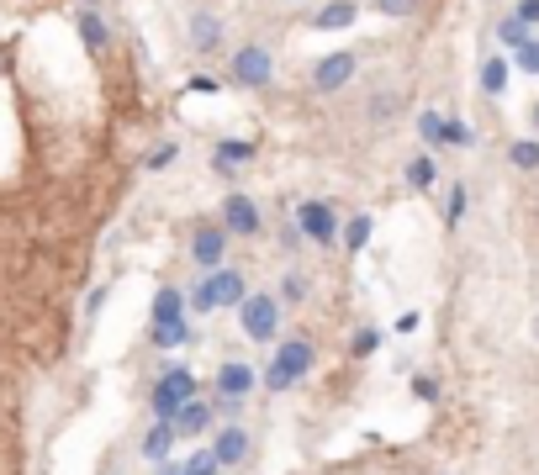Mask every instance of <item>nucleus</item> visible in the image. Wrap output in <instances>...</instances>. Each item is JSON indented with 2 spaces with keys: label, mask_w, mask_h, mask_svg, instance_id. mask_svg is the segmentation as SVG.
I'll list each match as a JSON object with an SVG mask.
<instances>
[{
  "label": "nucleus",
  "mask_w": 539,
  "mask_h": 475,
  "mask_svg": "<svg viewBox=\"0 0 539 475\" xmlns=\"http://www.w3.org/2000/svg\"><path fill=\"white\" fill-rule=\"evenodd\" d=\"M222 228L238 238H254L259 233V206H254L249 196H228L222 201Z\"/></svg>",
  "instance_id": "obj_7"
},
{
  "label": "nucleus",
  "mask_w": 539,
  "mask_h": 475,
  "mask_svg": "<svg viewBox=\"0 0 539 475\" xmlns=\"http://www.w3.org/2000/svg\"><path fill=\"white\" fill-rule=\"evenodd\" d=\"M191 42L211 53V48L222 42V27H217V16H196V22H191Z\"/></svg>",
  "instance_id": "obj_20"
},
{
  "label": "nucleus",
  "mask_w": 539,
  "mask_h": 475,
  "mask_svg": "<svg viewBox=\"0 0 539 475\" xmlns=\"http://www.w3.org/2000/svg\"><path fill=\"white\" fill-rule=\"evenodd\" d=\"M169 423H175V434L196 438V434L211 423V407H207V401H196V396H185V401H180V412H175Z\"/></svg>",
  "instance_id": "obj_9"
},
{
  "label": "nucleus",
  "mask_w": 539,
  "mask_h": 475,
  "mask_svg": "<svg viewBox=\"0 0 539 475\" xmlns=\"http://www.w3.org/2000/svg\"><path fill=\"white\" fill-rule=\"evenodd\" d=\"M465 185H455V191H450V222H460V217H465Z\"/></svg>",
  "instance_id": "obj_34"
},
{
  "label": "nucleus",
  "mask_w": 539,
  "mask_h": 475,
  "mask_svg": "<svg viewBox=\"0 0 539 475\" xmlns=\"http://www.w3.org/2000/svg\"><path fill=\"white\" fill-rule=\"evenodd\" d=\"M481 90H487V95H502V90H508V58H487V64H481Z\"/></svg>",
  "instance_id": "obj_19"
},
{
  "label": "nucleus",
  "mask_w": 539,
  "mask_h": 475,
  "mask_svg": "<svg viewBox=\"0 0 539 475\" xmlns=\"http://www.w3.org/2000/svg\"><path fill=\"white\" fill-rule=\"evenodd\" d=\"M375 344H381V333H375V327H365V333H360V338H355L349 349H355V354H371Z\"/></svg>",
  "instance_id": "obj_33"
},
{
  "label": "nucleus",
  "mask_w": 539,
  "mask_h": 475,
  "mask_svg": "<svg viewBox=\"0 0 539 475\" xmlns=\"http://www.w3.org/2000/svg\"><path fill=\"white\" fill-rule=\"evenodd\" d=\"M249 291H244V275L238 270H211L202 285H196V296H191V307L196 312H217V307H238Z\"/></svg>",
  "instance_id": "obj_1"
},
{
  "label": "nucleus",
  "mask_w": 539,
  "mask_h": 475,
  "mask_svg": "<svg viewBox=\"0 0 539 475\" xmlns=\"http://www.w3.org/2000/svg\"><path fill=\"white\" fill-rule=\"evenodd\" d=\"M165 475H185V471H165Z\"/></svg>",
  "instance_id": "obj_38"
},
{
  "label": "nucleus",
  "mask_w": 539,
  "mask_h": 475,
  "mask_svg": "<svg viewBox=\"0 0 539 475\" xmlns=\"http://www.w3.org/2000/svg\"><path fill=\"white\" fill-rule=\"evenodd\" d=\"M355 16H360L355 0H328V5L312 16V27H318V32H338V27H355Z\"/></svg>",
  "instance_id": "obj_12"
},
{
  "label": "nucleus",
  "mask_w": 539,
  "mask_h": 475,
  "mask_svg": "<svg viewBox=\"0 0 539 475\" xmlns=\"http://www.w3.org/2000/svg\"><path fill=\"white\" fill-rule=\"evenodd\" d=\"M445 143L465 148V143H471V127H465V121H450V117H445Z\"/></svg>",
  "instance_id": "obj_29"
},
{
  "label": "nucleus",
  "mask_w": 539,
  "mask_h": 475,
  "mask_svg": "<svg viewBox=\"0 0 539 475\" xmlns=\"http://www.w3.org/2000/svg\"><path fill=\"white\" fill-rule=\"evenodd\" d=\"M307 370H312V344H307V338H291V344L275 349V364H270L265 386H270V391H286L291 381H301Z\"/></svg>",
  "instance_id": "obj_2"
},
{
  "label": "nucleus",
  "mask_w": 539,
  "mask_h": 475,
  "mask_svg": "<svg viewBox=\"0 0 539 475\" xmlns=\"http://www.w3.org/2000/svg\"><path fill=\"white\" fill-rule=\"evenodd\" d=\"M222 471V460L211 454V449H202V454H191V465H185V475H217Z\"/></svg>",
  "instance_id": "obj_26"
},
{
  "label": "nucleus",
  "mask_w": 539,
  "mask_h": 475,
  "mask_svg": "<svg viewBox=\"0 0 539 475\" xmlns=\"http://www.w3.org/2000/svg\"><path fill=\"white\" fill-rule=\"evenodd\" d=\"M418 132H423V143H445V117H439V112H423V117H418Z\"/></svg>",
  "instance_id": "obj_23"
},
{
  "label": "nucleus",
  "mask_w": 539,
  "mask_h": 475,
  "mask_svg": "<svg viewBox=\"0 0 539 475\" xmlns=\"http://www.w3.org/2000/svg\"><path fill=\"white\" fill-rule=\"evenodd\" d=\"M281 296H286V301H301V296H307V280H301V275H286V280H281Z\"/></svg>",
  "instance_id": "obj_30"
},
{
  "label": "nucleus",
  "mask_w": 539,
  "mask_h": 475,
  "mask_svg": "<svg viewBox=\"0 0 539 475\" xmlns=\"http://www.w3.org/2000/svg\"><path fill=\"white\" fill-rule=\"evenodd\" d=\"M222 248H228V228H202V233H196V243H191L196 264H207V270H217V264H222Z\"/></svg>",
  "instance_id": "obj_10"
},
{
  "label": "nucleus",
  "mask_w": 539,
  "mask_h": 475,
  "mask_svg": "<svg viewBox=\"0 0 539 475\" xmlns=\"http://www.w3.org/2000/svg\"><path fill=\"white\" fill-rule=\"evenodd\" d=\"M296 228L312 238V243H333V238H338V222H333V211L323 201H301V206H296Z\"/></svg>",
  "instance_id": "obj_6"
},
{
  "label": "nucleus",
  "mask_w": 539,
  "mask_h": 475,
  "mask_svg": "<svg viewBox=\"0 0 539 475\" xmlns=\"http://www.w3.org/2000/svg\"><path fill=\"white\" fill-rule=\"evenodd\" d=\"M375 11H381V16H413L418 0H375Z\"/></svg>",
  "instance_id": "obj_28"
},
{
  "label": "nucleus",
  "mask_w": 539,
  "mask_h": 475,
  "mask_svg": "<svg viewBox=\"0 0 539 475\" xmlns=\"http://www.w3.org/2000/svg\"><path fill=\"white\" fill-rule=\"evenodd\" d=\"M413 391L423 396V401H434V396H439V386H434V381H428V375H423V381H413Z\"/></svg>",
  "instance_id": "obj_36"
},
{
  "label": "nucleus",
  "mask_w": 539,
  "mask_h": 475,
  "mask_svg": "<svg viewBox=\"0 0 539 475\" xmlns=\"http://www.w3.org/2000/svg\"><path fill=\"white\" fill-rule=\"evenodd\" d=\"M211 454H217L222 465L249 460V434H244V428H222V434H217V444H211Z\"/></svg>",
  "instance_id": "obj_13"
},
{
  "label": "nucleus",
  "mask_w": 539,
  "mask_h": 475,
  "mask_svg": "<svg viewBox=\"0 0 539 475\" xmlns=\"http://www.w3.org/2000/svg\"><path fill=\"white\" fill-rule=\"evenodd\" d=\"M249 158H254V148L238 143V138H222V143H217V169H238V164H249Z\"/></svg>",
  "instance_id": "obj_16"
},
{
  "label": "nucleus",
  "mask_w": 539,
  "mask_h": 475,
  "mask_svg": "<svg viewBox=\"0 0 539 475\" xmlns=\"http://www.w3.org/2000/svg\"><path fill=\"white\" fill-rule=\"evenodd\" d=\"M371 112H375V117H386V112H397V95H375V101H371Z\"/></svg>",
  "instance_id": "obj_35"
},
{
  "label": "nucleus",
  "mask_w": 539,
  "mask_h": 475,
  "mask_svg": "<svg viewBox=\"0 0 539 475\" xmlns=\"http://www.w3.org/2000/svg\"><path fill=\"white\" fill-rule=\"evenodd\" d=\"M185 396H196V375H191L185 364H169L165 381L154 386V417H165V423H169V417L180 412V401H185Z\"/></svg>",
  "instance_id": "obj_3"
},
{
  "label": "nucleus",
  "mask_w": 539,
  "mask_h": 475,
  "mask_svg": "<svg viewBox=\"0 0 539 475\" xmlns=\"http://www.w3.org/2000/svg\"><path fill=\"white\" fill-rule=\"evenodd\" d=\"M508 158H513L518 169H539V143H513V148H508Z\"/></svg>",
  "instance_id": "obj_25"
},
{
  "label": "nucleus",
  "mask_w": 539,
  "mask_h": 475,
  "mask_svg": "<svg viewBox=\"0 0 539 475\" xmlns=\"http://www.w3.org/2000/svg\"><path fill=\"white\" fill-rule=\"evenodd\" d=\"M85 5H90V0H85Z\"/></svg>",
  "instance_id": "obj_39"
},
{
  "label": "nucleus",
  "mask_w": 539,
  "mask_h": 475,
  "mask_svg": "<svg viewBox=\"0 0 539 475\" xmlns=\"http://www.w3.org/2000/svg\"><path fill=\"white\" fill-rule=\"evenodd\" d=\"M349 79H355V53H328V58L318 64L312 85H318V90H344Z\"/></svg>",
  "instance_id": "obj_8"
},
{
  "label": "nucleus",
  "mask_w": 539,
  "mask_h": 475,
  "mask_svg": "<svg viewBox=\"0 0 539 475\" xmlns=\"http://www.w3.org/2000/svg\"><path fill=\"white\" fill-rule=\"evenodd\" d=\"M408 185H418V191L434 185V158H428V154H418L413 164H408Z\"/></svg>",
  "instance_id": "obj_21"
},
{
  "label": "nucleus",
  "mask_w": 539,
  "mask_h": 475,
  "mask_svg": "<svg viewBox=\"0 0 539 475\" xmlns=\"http://www.w3.org/2000/svg\"><path fill=\"white\" fill-rule=\"evenodd\" d=\"M524 27H539V0H518V11H513Z\"/></svg>",
  "instance_id": "obj_31"
},
{
  "label": "nucleus",
  "mask_w": 539,
  "mask_h": 475,
  "mask_svg": "<svg viewBox=\"0 0 539 475\" xmlns=\"http://www.w3.org/2000/svg\"><path fill=\"white\" fill-rule=\"evenodd\" d=\"M535 127H539V106H535Z\"/></svg>",
  "instance_id": "obj_37"
},
{
  "label": "nucleus",
  "mask_w": 539,
  "mask_h": 475,
  "mask_svg": "<svg viewBox=\"0 0 539 475\" xmlns=\"http://www.w3.org/2000/svg\"><path fill=\"white\" fill-rule=\"evenodd\" d=\"M75 27H80V38H85V48H90V53H101V48H106V38H112V32H106V22H101L95 11H80V16H75Z\"/></svg>",
  "instance_id": "obj_15"
},
{
  "label": "nucleus",
  "mask_w": 539,
  "mask_h": 475,
  "mask_svg": "<svg viewBox=\"0 0 539 475\" xmlns=\"http://www.w3.org/2000/svg\"><path fill=\"white\" fill-rule=\"evenodd\" d=\"M217 391L233 396V401H244V396L254 391V370H249V364H238V359L222 364V370H217Z\"/></svg>",
  "instance_id": "obj_11"
},
{
  "label": "nucleus",
  "mask_w": 539,
  "mask_h": 475,
  "mask_svg": "<svg viewBox=\"0 0 539 475\" xmlns=\"http://www.w3.org/2000/svg\"><path fill=\"white\" fill-rule=\"evenodd\" d=\"M238 317H244V333L249 338H275V327H281V301L275 296H244L238 301Z\"/></svg>",
  "instance_id": "obj_4"
},
{
  "label": "nucleus",
  "mask_w": 539,
  "mask_h": 475,
  "mask_svg": "<svg viewBox=\"0 0 539 475\" xmlns=\"http://www.w3.org/2000/svg\"><path fill=\"white\" fill-rule=\"evenodd\" d=\"M169 449H175V423H165V417H159V423H154V428L143 434V454H148L154 465H165Z\"/></svg>",
  "instance_id": "obj_14"
},
{
  "label": "nucleus",
  "mask_w": 539,
  "mask_h": 475,
  "mask_svg": "<svg viewBox=\"0 0 539 475\" xmlns=\"http://www.w3.org/2000/svg\"><path fill=\"white\" fill-rule=\"evenodd\" d=\"M513 53H518V69H524V75H539V38H524Z\"/></svg>",
  "instance_id": "obj_22"
},
{
  "label": "nucleus",
  "mask_w": 539,
  "mask_h": 475,
  "mask_svg": "<svg viewBox=\"0 0 539 475\" xmlns=\"http://www.w3.org/2000/svg\"><path fill=\"white\" fill-rule=\"evenodd\" d=\"M498 38H502V48H518V42H524V38H535V32H529V27H524L518 16H508V22L498 27Z\"/></svg>",
  "instance_id": "obj_24"
},
{
  "label": "nucleus",
  "mask_w": 539,
  "mask_h": 475,
  "mask_svg": "<svg viewBox=\"0 0 539 475\" xmlns=\"http://www.w3.org/2000/svg\"><path fill=\"white\" fill-rule=\"evenodd\" d=\"M180 312H185V296H180L175 285H165V291L154 296V322H175Z\"/></svg>",
  "instance_id": "obj_17"
},
{
  "label": "nucleus",
  "mask_w": 539,
  "mask_h": 475,
  "mask_svg": "<svg viewBox=\"0 0 539 475\" xmlns=\"http://www.w3.org/2000/svg\"><path fill=\"white\" fill-rule=\"evenodd\" d=\"M175 154H180L175 143H165V148H154V154H148V169H165V164H175Z\"/></svg>",
  "instance_id": "obj_32"
},
{
  "label": "nucleus",
  "mask_w": 539,
  "mask_h": 475,
  "mask_svg": "<svg viewBox=\"0 0 539 475\" xmlns=\"http://www.w3.org/2000/svg\"><path fill=\"white\" fill-rule=\"evenodd\" d=\"M233 75L244 79V85H270V48L265 42H244L238 53H233Z\"/></svg>",
  "instance_id": "obj_5"
},
{
  "label": "nucleus",
  "mask_w": 539,
  "mask_h": 475,
  "mask_svg": "<svg viewBox=\"0 0 539 475\" xmlns=\"http://www.w3.org/2000/svg\"><path fill=\"white\" fill-rule=\"evenodd\" d=\"M185 338H191L185 317H175V322H154V344H159V349H175V344H185Z\"/></svg>",
  "instance_id": "obj_18"
},
{
  "label": "nucleus",
  "mask_w": 539,
  "mask_h": 475,
  "mask_svg": "<svg viewBox=\"0 0 539 475\" xmlns=\"http://www.w3.org/2000/svg\"><path fill=\"white\" fill-rule=\"evenodd\" d=\"M365 238H371V217H355L344 228V248H365Z\"/></svg>",
  "instance_id": "obj_27"
}]
</instances>
